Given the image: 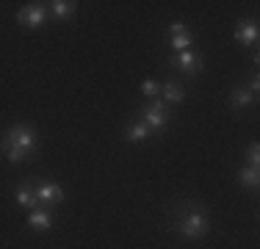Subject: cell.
<instances>
[{
  "mask_svg": "<svg viewBox=\"0 0 260 249\" xmlns=\"http://www.w3.org/2000/svg\"><path fill=\"white\" fill-rule=\"evenodd\" d=\"M144 116H147V128H164V124H166V103H164V100H155V103H150V105H147V108H144Z\"/></svg>",
  "mask_w": 260,
  "mask_h": 249,
  "instance_id": "obj_4",
  "label": "cell"
},
{
  "mask_svg": "<svg viewBox=\"0 0 260 249\" xmlns=\"http://www.w3.org/2000/svg\"><path fill=\"white\" fill-rule=\"evenodd\" d=\"M169 30H172V34H185V25L183 22H172Z\"/></svg>",
  "mask_w": 260,
  "mask_h": 249,
  "instance_id": "obj_18",
  "label": "cell"
},
{
  "mask_svg": "<svg viewBox=\"0 0 260 249\" xmlns=\"http://www.w3.org/2000/svg\"><path fill=\"white\" fill-rule=\"evenodd\" d=\"M177 233L185 235V238H202L208 233V216L202 210H191L185 219L177 222Z\"/></svg>",
  "mask_w": 260,
  "mask_h": 249,
  "instance_id": "obj_2",
  "label": "cell"
},
{
  "mask_svg": "<svg viewBox=\"0 0 260 249\" xmlns=\"http://www.w3.org/2000/svg\"><path fill=\"white\" fill-rule=\"evenodd\" d=\"M50 224H53V219L47 210H34L30 213V227L34 230H50Z\"/></svg>",
  "mask_w": 260,
  "mask_h": 249,
  "instance_id": "obj_9",
  "label": "cell"
},
{
  "mask_svg": "<svg viewBox=\"0 0 260 249\" xmlns=\"http://www.w3.org/2000/svg\"><path fill=\"white\" fill-rule=\"evenodd\" d=\"M45 6L39 3H30V6H22V11L17 14V22L25 25V28H39L42 22H45Z\"/></svg>",
  "mask_w": 260,
  "mask_h": 249,
  "instance_id": "obj_3",
  "label": "cell"
},
{
  "mask_svg": "<svg viewBox=\"0 0 260 249\" xmlns=\"http://www.w3.org/2000/svg\"><path fill=\"white\" fill-rule=\"evenodd\" d=\"M188 45H191V36L188 34H172V47L175 50H188Z\"/></svg>",
  "mask_w": 260,
  "mask_h": 249,
  "instance_id": "obj_15",
  "label": "cell"
},
{
  "mask_svg": "<svg viewBox=\"0 0 260 249\" xmlns=\"http://www.w3.org/2000/svg\"><path fill=\"white\" fill-rule=\"evenodd\" d=\"M53 6V14L58 17V20H64V17H72V11H75V3H67V0H55Z\"/></svg>",
  "mask_w": 260,
  "mask_h": 249,
  "instance_id": "obj_13",
  "label": "cell"
},
{
  "mask_svg": "<svg viewBox=\"0 0 260 249\" xmlns=\"http://www.w3.org/2000/svg\"><path fill=\"white\" fill-rule=\"evenodd\" d=\"M252 100H255V95H249L246 89H233V95H230V103L235 105V108H244V105H249Z\"/></svg>",
  "mask_w": 260,
  "mask_h": 249,
  "instance_id": "obj_11",
  "label": "cell"
},
{
  "mask_svg": "<svg viewBox=\"0 0 260 249\" xmlns=\"http://www.w3.org/2000/svg\"><path fill=\"white\" fill-rule=\"evenodd\" d=\"M36 199H39V202H45V205L61 202V199H64V191H61V185H55V183H45V185H39V189H36Z\"/></svg>",
  "mask_w": 260,
  "mask_h": 249,
  "instance_id": "obj_5",
  "label": "cell"
},
{
  "mask_svg": "<svg viewBox=\"0 0 260 249\" xmlns=\"http://www.w3.org/2000/svg\"><path fill=\"white\" fill-rule=\"evenodd\" d=\"M238 180L244 189H257L260 177H257V166H244V169L238 172Z\"/></svg>",
  "mask_w": 260,
  "mask_h": 249,
  "instance_id": "obj_8",
  "label": "cell"
},
{
  "mask_svg": "<svg viewBox=\"0 0 260 249\" xmlns=\"http://www.w3.org/2000/svg\"><path fill=\"white\" fill-rule=\"evenodd\" d=\"M235 39L244 42V45H252V42L257 39V22H252V20H241L238 25H235Z\"/></svg>",
  "mask_w": 260,
  "mask_h": 249,
  "instance_id": "obj_7",
  "label": "cell"
},
{
  "mask_svg": "<svg viewBox=\"0 0 260 249\" xmlns=\"http://www.w3.org/2000/svg\"><path fill=\"white\" fill-rule=\"evenodd\" d=\"M172 64H180V70H183V72L202 70V58H200V55H194L191 50H183V53H177L175 58H172Z\"/></svg>",
  "mask_w": 260,
  "mask_h": 249,
  "instance_id": "obj_6",
  "label": "cell"
},
{
  "mask_svg": "<svg viewBox=\"0 0 260 249\" xmlns=\"http://www.w3.org/2000/svg\"><path fill=\"white\" fill-rule=\"evenodd\" d=\"M17 202H20L22 208H36V205H39V199H36V191L20 189V191H17Z\"/></svg>",
  "mask_w": 260,
  "mask_h": 249,
  "instance_id": "obj_12",
  "label": "cell"
},
{
  "mask_svg": "<svg viewBox=\"0 0 260 249\" xmlns=\"http://www.w3.org/2000/svg\"><path fill=\"white\" fill-rule=\"evenodd\" d=\"M147 133H150V128H147L144 122H133V124H127V139H130V141H144V139H147Z\"/></svg>",
  "mask_w": 260,
  "mask_h": 249,
  "instance_id": "obj_10",
  "label": "cell"
},
{
  "mask_svg": "<svg viewBox=\"0 0 260 249\" xmlns=\"http://www.w3.org/2000/svg\"><path fill=\"white\" fill-rule=\"evenodd\" d=\"M141 91H144L147 97H155L158 91H160V86L155 83V80H144V83H141Z\"/></svg>",
  "mask_w": 260,
  "mask_h": 249,
  "instance_id": "obj_16",
  "label": "cell"
},
{
  "mask_svg": "<svg viewBox=\"0 0 260 249\" xmlns=\"http://www.w3.org/2000/svg\"><path fill=\"white\" fill-rule=\"evenodd\" d=\"M185 95H183V86L177 83H166L164 86V100H169V103H180Z\"/></svg>",
  "mask_w": 260,
  "mask_h": 249,
  "instance_id": "obj_14",
  "label": "cell"
},
{
  "mask_svg": "<svg viewBox=\"0 0 260 249\" xmlns=\"http://www.w3.org/2000/svg\"><path fill=\"white\" fill-rule=\"evenodd\" d=\"M34 147H36V136H34V130H30L28 124H14V128L3 136V141H0V149H6V155H9L11 164L22 161Z\"/></svg>",
  "mask_w": 260,
  "mask_h": 249,
  "instance_id": "obj_1",
  "label": "cell"
},
{
  "mask_svg": "<svg viewBox=\"0 0 260 249\" xmlns=\"http://www.w3.org/2000/svg\"><path fill=\"white\" fill-rule=\"evenodd\" d=\"M257 161H260V149H257V144H252L249 147V166H257Z\"/></svg>",
  "mask_w": 260,
  "mask_h": 249,
  "instance_id": "obj_17",
  "label": "cell"
}]
</instances>
